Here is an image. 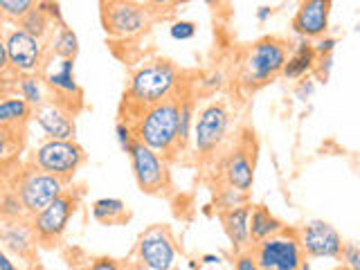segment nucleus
<instances>
[{"instance_id": "1", "label": "nucleus", "mask_w": 360, "mask_h": 270, "mask_svg": "<svg viewBox=\"0 0 360 270\" xmlns=\"http://www.w3.org/2000/svg\"><path fill=\"white\" fill-rule=\"evenodd\" d=\"M180 86H183V75H180V70L172 61L158 59L144 63L131 75L129 88L124 93V101H122V110H127V115L122 112V120L129 122L142 108L153 106L158 101L178 97Z\"/></svg>"}, {"instance_id": "2", "label": "nucleus", "mask_w": 360, "mask_h": 270, "mask_svg": "<svg viewBox=\"0 0 360 270\" xmlns=\"http://www.w3.org/2000/svg\"><path fill=\"white\" fill-rule=\"evenodd\" d=\"M178 99L180 95L158 101L129 120L135 140L165 158L178 149Z\"/></svg>"}, {"instance_id": "3", "label": "nucleus", "mask_w": 360, "mask_h": 270, "mask_svg": "<svg viewBox=\"0 0 360 270\" xmlns=\"http://www.w3.org/2000/svg\"><path fill=\"white\" fill-rule=\"evenodd\" d=\"M290 45L281 39L266 37L257 41L250 50L245 52L241 65V82L248 88H262L281 75V68L286 63Z\"/></svg>"}, {"instance_id": "4", "label": "nucleus", "mask_w": 360, "mask_h": 270, "mask_svg": "<svg viewBox=\"0 0 360 270\" xmlns=\"http://www.w3.org/2000/svg\"><path fill=\"white\" fill-rule=\"evenodd\" d=\"M257 268L262 270H302L309 268L307 257L302 252L297 230L284 228L281 232L252 245Z\"/></svg>"}, {"instance_id": "5", "label": "nucleus", "mask_w": 360, "mask_h": 270, "mask_svg": "<svg viewBox=\"0 0 360 270\" xmlns=\"http://www.w3.org/2000/svg\"><path fill=\"white\" fill-rule=\"evenodd\" d=\"M86 162V151L77 140H45L32 153V167L70 183Z\"/></svg>"}, {"instance_id": "6", "label": "nucleus", "mask_w": 360, "mask_h": 270, "mask_svg": "<svg viewBox=\"0 0 360 270\" xmlns=\"http://www.w3.org/2000/svg\"><path fill=\"white\" fill-rule=\"evenodd\" d=\"M79 207V194L70 189H63L52 202H48L41 212L32 214L30 223L32 230L37 234V241L45 248H54L63 239L68 230V223L75 217Z\"/></svg>"}, {"instance_id": "7", "label": "nucleus", "mask_w": 360, "mask_h": 270, "mask_svg": "<svg viewBox=\"0 0 360 270\" xmlns=\"http://www.w3.org/2000/svg\"><path fill=\"white\" fill-rule=\"evenodd\" d=\"M129 160L133 169V178L140 191L151 196H165L172 189V174H169L167 158L155 153L146 144L133 140L129 146Z\"/></svg>"}, {"instance_id": "8", "label": "nucleus", "mask_w": 360, "mask_h": 270, "mask_svg": "<svg viewBox=\"0 0 360 270\" xmlns=\"http://www.w3.org/2000/svg\"><path fill=\"white\" fill-rule=\"evenodd\" d=\"M230 131V112L223 104H207L194 117L191 140H194L196 155L202 160H212L221 151L223 142L228 140Z\"/></svg>"}, {"instance_id": "9", "label": "nucleus", "mask_w": 360, "mask_h": 270, "mask_svg": "<svg viewBox=\"0 0 360 270\" xmlns=\"http://www.w3.org/2000/svg\"><path fill=\"white\" fill-rule=\"evenodd\" d=\"M151 22V11L142 3H115L101 0V25L112 39H133L146 32Z\"/></svg>"}, {"instance_id": "10", "label": "nucleus", "mask_w": 360, "mask_h": 270, "mask_svg": "<svg viewBox=\"0 0 360 270\" xmlns=\"http://www.w3.org/2000/svg\"><path fill=\"white\" fill-rule=\"evenodd\" d=\"M5 50L9 72L14 75H39L48 61V45L43 39L32 37L25 30H11L5 37Z\"/></svg>"}, {"instance_id": "11", "label": "nucleus", "mask_w": 360, "mask_h": 270, "mask_svg": "<svg viewBox=\"0 0 360 270\" xmlns=\"http://www.w3.org/2000/svg\"><path fill=\"white\" fill-rule=\"evenodd\" d=\"M65 187H68V183H63L61 178L32 167L27 172L20 174L14 189L22 202V207H25V212L32 217V214L41 212L48 202H52Z\"/></svg>"}, {"instance_id": "12", "label": "nucleus", "mask_w": 360, "mask_h": 270, "mask_svg": "<svg viewBox=\"0 0 360 270\" xmlns=\"http://www.w3.org/2000/svg\"><path fill=\"white\" fill-rule=\"evenodd\" d=\"M54 59L56 61H45L43 65V84L54 95V101H59L77 115V108H82L84 104V90L75 77V59H59V56Z\"/></svg>"}, {"instance_id": "13", "label": "nucleus", "mask_w": 360, "mask_h": 270, "mask_svg": "<svg viewBox=\"0 0 360 270\" xmlns=\"http://www.w3.org/2000/svg\"><path fill=\"white\" fill-rule=\"evenodd\" d=\"M135 257H138L140 268L172 270L176 266V259H178L176 241H174L172 232H169L167 228H162V225L146 230L140 236L138 248H135Z\"/></svg>"}, {"instance_id": "14", "label": "nucleus", "mask_w": 360, "mask_h": 270, "mask_svg": "<svg viewBox=\"0 0 360 270\" xmlns=\"http://www.w3.org/2000/svg\"><path fill=\"white\" fill-rule=\"evenodd\" d=\"M302 252L307 259H338L342 250V236L326 221H309L297 230Z\"/></svg>"}, {"instance_id": "15", "label": "nucleus", "mask_w": 360, "mask_h": 270, "mask_svg": "<svg viewBox=\"0 0 360 270\" xmlns=\"http://www.w3.org/2000/svg\"><path fill=\"white\" fill-rule=\"evenodd\" d=\"M333 0H302L297 14L292 16L290 27L300 39L315 41L329 32Z\"/></svg>"}, {"instance_id": "16", "label": "nucleus", "mask_w": 360, "mask_h": 270, "mask_svg": "<svg viewBox=\"0 0 360 270\" xmlns=\"http://www.w3.org/2000/svg\"><path fill=\"white\" fill-rule=\"evenodd\" d=\"M34 122L39 124V129L45 133V138L50 140H75L77 135V124H75V112L65 108L59 101H45V104L37 106L32 112Z\"/></svg>"}, {"instance_id": "17", "label": "nucleus", "mask_w": 360, "mask_h": 270, "mask_svg": "<svg viewBox=\"0 0 360 270\" xmlns=\"http://www.w3.org/2000/svg\"><path fill=\"white\" fill-rule=\"evenodd\" d=\"M0 248L7 250L11 257L32 262L37 255V234L32 230L30 217L27 219H14V221H0Z\"/></svg>"}, {"instance_id": "18", "label": "nucleus", "mask_w": 360, "mask_h": 270, "mask_svg": "<svg viewBox=\"0 0 360 270\" xmlns=\"http://www.w3.org/2000/svg\"><path fill=\"white\" fill-rule=\"evenodd\" d=\"M221 172L225 185L250 194L255 185V153L250 151V146H234L232 151L225 153Z\"/></svg>"}, {"instance_id": "19", "label": "nucleus", "mask_w": 360, "mask_h": 270, "mask_svg": "<svg viewBox=\"0 0 360 270\" xmlns=\"http://www.w3.org/2000/svg\"><path fill=\"white\" fill-rule=\"evenodd\" d=\"M250 202H243V205H236L230 210H219V221L223 225V232L225 236L230 239L232 243V250L239 252V250H248L252 248L250 241Z\"/></svg>"}, {"instance_id": "20", "label": "nucleus", "mask_w": 360, "mask_h": 270, "mask_svg": "<svg viewBox=\"0 0 360 270\" xmlns=\"http://www.w3.org/2000/svg\"><path fill=\"white\" fill-rule=\"evenodd\" d=\"M34 108L20 95L0 97V127L9 131H25V124L32 120Z\"/></svg>"}, {"instance_id": "21", "label": "nucleus", "mask_w": 360, "mask_h": 270, "mask_svg": "<svg viewBox=\"0 0 360 270\" xmlns=\"http://www.w3.org/2000/svg\"><path fill=\"white\" fill-rule=\"evenodd\" d=\"M315 59H318V54H315L311 41L307 39H300V43L295 45V50H292L290 56H286V63L281 68V75L284 79H290V82H295V79H302L313 72V65H315Z\"/></svg>"}, {"instance_id": "22", "label": "nucleus", "mask_w": 360, "mask_h": 270, "mask_svg": "<svg viewBox=\"0 0 360 270\" xmlns=\"http://www.w3.org/2000/svg\"><path fill=\"white\" fill-rule=\"evenodd\" d=\"M248 225H250V241H252V245L286 228V225L281 223L275 217V214L270 212L268 207H264V205L250 207V221H248Z\"/></svg>"}, {"instance_id": "23", "label": "nucleus", "mask_w": 360, "mask_h": 270, "mask_svg": "<svg viewBox=\"0 0 360 270\" xmlns=\"http://www.w3.org/2000/svg\"><path fill=\"white\" fill-rule=\"evenodd\" d=\"M129 207L120 198H99L93 202V219L104 225H120L129 221Z\"/></svg>"}, {"instance_id": "24", "label": "nucleus", "mask_w": 360, "mask_h": 270, "mask_svg": "<svg viewBox=\"0 0 360 270\" xmlns=\"http://www.w3.org/2000/svg\"><path fill=\"white\" fill-rule=\"evenodd\" d=\"M14 90H16V95L25 99L32 108H37L48 101V88H45L43 77H39V75H16Z\"/></svg>"}, {"instance_id": "25", "label": "nucleus", "mask_w": 360, "mask_h": 270, "mask_svg": "<svg viewBox=\"0 0 360 270\" xmlns=\"http://www.w3.org/2000/svg\"><path fill=\"white\" fill-rule=\"evenodd\" d=\"M50 52L59 59H77L79 54V37L72 32V27H68V22L61 27H56V34L52 37Z\"/></svg>"}, {"instance_id": "26", "label": "nucleus", "mask_w": 360, "mask_h": 270, "mask_svg": "<svg viewBox=\"0 0 360 270\" xmlns=\"http://www.w3.org/2000/svg\"><path fill=\"white\" fill-rule=\"evenodd\" d=\"M18 27L20 30H25V32H30L32 37H37V39H48L50 37V32L54 30V22L48 18V14L37 5L34 9H30L25 16H22L20 20H18Z\"/></svg>"}, {"instance_id": "27", "label": "nucleus", "mask_w": 360, "mask_h": 270, "mask_svg": "<svg viewBox=\"0 0 360 270\" xmlns=\"http://www.w3.org/2000/svg\"><path fill=\"white\" fill-rule=\"evenodd\" d=\"M194 101L189 97L178 99V149L189 144L191 140V127H194Z\"/></svg>"}, {"instance_id": "28", "label": "nucleus", "mask_w": 360, "mask_h": 270, "mask_svg": "<svg viewBox=\"0 0 360 270\" xmlns=\"http://www.w3.org/2000/svg\"><path fill=\"white\" fill-rule=\"evenodd\" d=\"M27 217L30 214L22 207L16 189L0 191V221H14V219H27Z\"/></svg>"}, {"instance_id": "29", "label": "nucleus", "mask_w": 360, "mask_h": 270, "mask_svg": "<svg viewBox=\"0 0 360 270\" xmlns=\"http://www.w3.org/2000/svg\"><path fill=\"white\" fill-rule=\"evenodd\" d=\"M39 5V0H0V14L7 20L18 22L30 9Z\"/></svg>"}, {"instance_id": "30", "label": "nucleus", "mask_w": 360, "mask_h": 270, "mask_svg": "<svg viewBox=\"0 0 360 270\" xmlns=\"http://www.w3.org/2000/svg\"><path fill=\"white\" fill-rule=\"evenodd\" d=\"M243 202H248V194L241 189L223 185V189L217 191V207L219 210H230V207H236V205H243Z\"/></svg>"}, {"instance_id": "31", "label": "nucleus", "mask_w": 360, "mask_h": 270, "mask_svg": "<svg viewBox=\"0 0 360 270\" xmlns=\"http://www.w3.org/2000/svg\"><path fill=\"white\" fill-rule=\"evenodd\" d=\"M196 22L191 20H176L172 22V27H169V34H172L174 41H191L196 37Z\"/></svg>"}, {"instance_id": "32", "label": "nucleus", "mask_w": 360, "mask_h": 270, "mask_svg": "<svg viewBox=\"0 0 360 270\" xmlns=\"http://www.w3.org/2000/svg\"><path fill=\"white\" fill-rule=\"evenodd\" d=\"M331 70H333V54H322L315 59L311 75H315V79H318L320 84H326L331 79Z\"/></svg>"}, {"instance_id": "33", "label": "nucleus", "mask_w": 360, "mask_h": 270, "mask_svg": "<svg viewBox=\"0 0 360 270\" xmlns=\"http://www.w3.org/2000/svg\"><path fill=\"white\" fill-rule=\"evenodd\" d=\"M338 259H340L345 268L360 270V248L356 243H342V250Z\"/></svg>"}, {"instance_id": "34", "label": "nucleus", "mask_w": 360, "mask_h": 270, "mask_svg": "<svg viewBox=\"0 0 360 270\" xmlns=\"http://www.w3.org/2000/svg\"><path fill=\"white\" fill-rule=\"evenodd\" d=\"M16 131H9V129H3L0 127V162H5L7 158L14 153L16 149Z\"/></svg>"}, {"instance_id": "35", "label": "nucleus", "mask_w": 360, "mask_h": 270, "mask_svg": "<svg viewBox=\"0 0 360 270\" xmlns=\"http://www.w3.org/2000/svg\"><path fill=\"white\" fill-rule=\"evenodd\" d=\"M39 7L48 14V18L54 22L56 27H61L65 25V18L61 14V5H59V0H39Z\"/></svg>"}, {"instance_id": "36", "label": "nucleus", "mask_w": 360, "mask_h": 270, "mask_svg": "<svg viewBox=\"0 0 360 270\" xmlns=\"http://www.w3.org/2000/svg\"><path fill=\"white\" fill-rule=\"evenodd\" d=\"M315 88H318V84H315V79L313 75H307V77H302L297 79V88H295V97L300 101H309L313 95H315Z\"/></svg>"}, {"instance_id": "37", "label": "nucleus", "mask_w": 360, "mask_h": 270, "mask_svg": "<svg viewBox=\"0 0 360 270\" xmlns=\"http://www.w3.org/2000/svg\"><path fill=\"white\" fill-rule=\"evenodd\" d=\"M115 135H117L120 149H122V151H129V146H131V142L135 140V135H133V129H131V124H129L127 120H120V122H117Z\"/></svg>"}, {"instance_id": "38", "label": "nucleus", "mask_w": 360, "mask_h": 270, "mask_svg": "<svg viewBox=\"0 0 360 270\" xmlns=\"http://www.w3.org/2000/svg\"><path fill=\"white\" fill-rule=\"evenodd\" d=\"M234 268L236 270H259L257 268V259L252 255V248L234 252Z\"/></svg>"}, {"instance_id": "39", "label": "nucleus", "mask_w": 360, "mask_h": 270, "mask_svg": "<svg viewBox=\"0 0 360 270\" xmlns=\"http://www.w3.org/2000/svg\"><path fill=\"white\" fill-rule=\"evenodd\" d=\"M335 48H338V39L329 37V34H324V37L315 39V45H313V50H315V54H318V56H322V54H333Z\"/></svg>"}, {"instance_id": "40", "label": "nucleus", "mask_w": 360, "mask_h": 270, "mask_svg": "<svg viewBox=\"0 0 360 270\" xmlns=\"http://www.w3.org/2000/svg\"><path fill=\"white\" fill-rule=\"evenodd\" d=\"M198 84H200L202 90H205V93H214V90L223 88V75L221 72H210L207 77H202Z\"/></svg>"}, {"instance_id": "41", "label": "nucleus", "mask_w": 360, "mask_h": 270, "mask_svg": "<svg viewBox=\"0 0 360 270\" xmlns=\"http://www.w3.org/2000/svg\"><path fill=\"white\" fill-rule=\"evenodd\" d=\"M176 3H180V0H144V7L149 11H162V9H169L174 7Z\"/></svg>"}, {"instance_id": "42", "label": "nucleus", "mask_w": 360, "mask_h": 270, "mask_svg": "<svg viewBox=\"0 0 360 270\" xmlns=\"http://www.w3.org/2000/svg\"><path fill=\"white\" fill-rule=\"evenodd\" d=\"M90 268H93V270H117L120 264L115 262V259L104 257V259H95V262L90 264Z\"/></svg>"}, {"instance_id": "43", "label": "nucleus", "mask_w": 360, "mask_h": 270, "mask_svg": "<svg viewBox=\"0 0 360 270\" xmlns=\"http://www.w3.org/2000/svg\"><path fill=\"white\" fill-rule=\"evenodd\" d=\"M9 72V61H7V50H5V37H0V77Z\"/></svg>"}, {"instance_id": "44", "label": "nucleus", "mask_w": 360, "mask_h": 270, "mask_svg": "<svg viewBox=\"0 0 360 270\" xmlns=\"http://www.w3.org/2000/svg\"><path fill=\"white\" fill-rule=\"evenodd\" d=\"M0 270H16L14 259H11V255L3 250V248H0Z\"/></svg>"}, {"instance_id": "45", "label": "nucleus", "mask_w": 360, "mask_h": 270, "mask_svg": "<svg viewBox=\"0 0 360 270\" xmlns=\"http://www.w3.org/2000/svg\"><path fill=\"white\" fill-rule=\"evenodd\" d=\"M270 16H273V7H268V5L257 7V20H259V22H268Z\"/></svg>"}, {"instance_id": "46", "label": "nucleus", "mask_w": 360, "mask_h": 270, "mask_svg": "<svg viewBox=\"0 0 360 270\" xmlns=\"http://www.w3.org/2000/svg\"><path fill=\"white\" fill-rule=\"evenodd\" d=\"M200 262H202V266H219L221 264V257L219 255H202Z\"/></svg>"}, {"instance_id": "47", "label": "nucleus", "mask_w": 360, "mask_h": 270, "mask_svg": "<svg viewBox=\"0 0 360 270\" xmlns=\"http://www.w3.org/2000/svg\"><path fill=\"white\" fill-rule=\"evenodd\" d=\"M180 3H187V0H180ZM200 3H205V5H210V7H217L221 0H200Z\"/></svg>"}, {"instance_id": "48", "label": "nucleus", "mask_w": 360, "mask_h": 270, "mask_svg": "<svg viewBox=\"0 0 360 270\" xmlns=\"http://www.w3.org/2000/svg\"><path fill=\"white\" fill-rule=\"evenodd\" d=\"M115 3H144V0H115Z\"/></svg>"}]
</instances>
